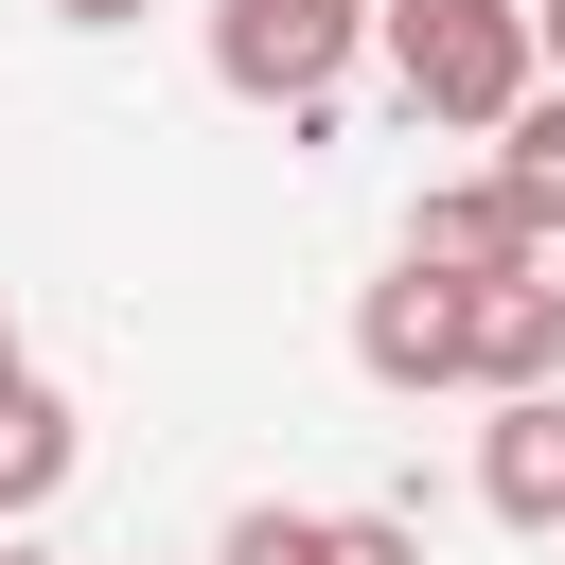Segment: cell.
Returning <instances> with one entry per match:
<instances>
[{
	"instance_id": "6da1fadb",
	"label": "cell",
	"mask_w": 565,
	"mask_h": 565,
	"mask_svg": "<svg viewBox=\"0 0 565 565\" xmlns=\"http://www.w3.org/2000/svg\"><path fill=\"white\" fill-rule=\"evenodd\" d=\"M371 53L406 88V124H459V141H494L547 88L530 71V0H371Z\"/></svg>"
},
{
	"instance_id": "7a4b0ae2",
	"label": "cell",
	"mask_w": 565,
	"mask_h": 565,
	"mask_svg": "<svg viewBox=\"0 0 565 565\" xmlns=\"http://www.w3.org/2000/svg\"><path fill=\"white\" fill-rule=\"evenodd\" d=\"M353 35L371 18H335V0H212V88L230 106H318L353 71Z\"/></svg>"
},
{
	"instance_id": "3957f363",
	"label": "cell",
	"mask_w": 565,
	"mask_h": 565,
	"mask_svg": "<svg viewBox=\"0 0 565 565\" xmlns=\"http://www.w3.org/2000/svg\"><path fill=\"white\" fill-rule=\"evenodd\" d=\"M459 300H477V282H424V265H388V282L353 300V371H371L388 406L459 388Z\"/></svg>"
},
{
	"instance_id": "277c9868",
	"label": "cell",
	"mask_w": 565,
	"mask_h": 565,
	"mask_svg": "<svg viewBox=\"0 0 565 565\" xmlns=\"http://www.w3.org/2000/svg\"><path fill=\"white\" fill-rule=\"evenodd\" d=\"M388 265H424V282H530L547 247H530V212L494 177H441V194H406V247Z\"/></svg>"
},
{
	"instance_id": "5b68a950",
	"label": "cell",
	"mask_w": 565,
	"mask_h": 565,
	"mask_svg": "<svg viewBox=\"0 0 565 565\" xmlns=\"http://www.w3.org/2000/svg\"><path fill=\"white\" fill-rule=\"evenodd\" d=\"M459 388H494V406L565 388V318H547V265H530V282H477V300H459Z\"/></svg>"
},
{
	"instance_id": "8992f818",
	"label": "cell",
	"mask_w": 565,
	"mask_h": 565,
	"mask_svg": "<svg viewBox=\"0 0 565 565\" xmlns=\"http://www.w3.org/2000/svg\"><path fill=\"white\" fill-rule=\"evenodd\" d=\"M477 512L494 530H565V388H530V406L477 424Z\"/></svg>"
},
{
	"instance_id": "52a82bcc",
	"label": "cell",
	"mask_w": 565,
	"mask_h": 565,
	"mask_svg": "<svg viewBox=\"0 0 565 565\" xmlns=\"http://www.w3.org/2000/svg\"><path fill=\"white\" fill-rule=\"evenodd\" d=\"M71 459H88L71 388H53V371H18V388H0V530H35V512L71 494Z\"/></svg>"
},
{
	"instance_id": "ba28073f",
	"label": "cell",
	"mask_w": 565,
	"mask_h": 565,
	"mask_svg": "<svg viewBox=\"0 0 565 565\" xmlns=\"http://www.w3.org/2000/svg\"><path fill=\"white\" fill-rule=\"evenodd\" d=\"M494 194L530 212V247H565V88H530V106L494 124Z\"/></svg>"
},
{
	"instance_id": "9c48e42d",
	"label": "cell",
	"mask_w": 565,
	"mask_h": 565,
	"mask_svg": "<svg viewBox=\"0 0 565 565\" xmlns=\"http://www.w3.org/2000/svg\"><path fill=\"white\" fill-rule=\"evenodd\" d=\"M318 547H335V512H300V494H247L212 530V565H318Z\"/></svg>"
},
{
	"instance_id": "30bf717a",
	"label": "cell",
	"mask_w": 565,
	"mask_h": 565,
	"mask_svg": "<svg viewBox=\"0 0 565 565\" xmlns=\"http://www.w3.org/2000/svg\"><path fill=\"white\" fill-rule=\"evenodd\" d=\"M318 565H424V512H335V547Z\"/></svg>"
},
{
	"instance_id": "8fae6325",
	"label": "cell",
	"mask_w": 565,
	"mask_h": 565,
	"mask_svg": "<svg viewBox=\"0 0 565 565\" xmlns=\"http://www.w3.org/2000/svg\"><path fill=\"white\" fill-rule=\"evenodd\" d=\"M530 71H547V88H565V0H530Z\"/></svg>"
},
{
	"instance_id": "7c38bea8",
	"label": "cell",
	"mask_w": 565,
	"mask_h": 565,
	"mask_svg": "<svg viewBox=\"0 0 565 565\" xmlns=\"http://www.w3.org/2000/svg\"><path fill=\"white\" fill-rule=\"evenodd\" d=\"M53 18H71V35H124V18H141V0H53Z\"/></svg>"
},
{
	"instance_id": "4fadbf2b",
	"label": "cell",
	"mask_w": 565,
	"mask_h": 565,
	"mask_svg": "<svg viewBox=\"0 0 565 565\" xmlns=\"http://www.w3.org/2000/svg\"><path fill=\"white\" fill-rule=\"evenodd\" d=\"M18 371H35V353H18V318H0V388H18Z\"/></svg>"
},
{
	"instance_id": "5bb4252c",
	"label": "cell",
	"mask_w": 565,
	"mask_h": 565,
	"mask_svg": "<svg viewBox=\"0 0 565 565\" xmlns=\"http://www.w3.org/2000/svg\"><path fill=\"white\" fill-rule=\"evenodd\" d=\"M0 565H53V547H35V530H0Z\"/></svg>"
},
{
	"instance_id": "9a60e30c",
	"label": "cell",
	"mask_w": 565,
	"mask_h": 565,
	"mask_svg": "<svg viewBox=\"0 0 565 565\" xmlns=\"http://www.w3.org/2000/svg\"><path fill=\"white\" fill-rule=\"evenodd\" d=\"M547 318H565V247H547Z\"/></svg>"
},
{
	"instance_id": "2e32d148",
	"label": "cell",
	"mask_w": 565,
	"mask_h": 565,
	"mask_svg": "<svg viewBox=\"0 0 565 565\" xmlns=\"http://www.w3.org/2000/svg\"><path fill=\"white\" fill-rule=\"evenodd\" d=\"M335 18H371V0H335Z\"/></svg>"
}]
</instances>
